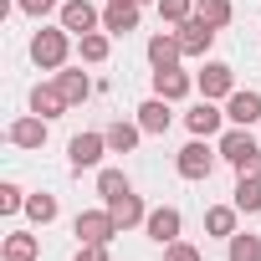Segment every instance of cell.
I'll use <instances>...</instances> for the list:
<instances>
[{"mask_svg": "<svg viewBox=\"0 0 261 261\" xmlns=\"http://www.w3.org/2000/svg\"><path fill=\"white\" fill-rule=\"evenodd\" d=\"M164 261H205V256H200L190 241H169V246H164Z\"/></svg>", "mask_w": 261, "mask_h": 261, "instance_id": "4dcf8cb0", "label": "cell"}, {"mask_svg": "<svg viewBox=\"0 0 261 261\" xmlns=\"http://www.w3.org/2000/svg\"><path fill=\"white\" fill-rule=\"evenodd\" d=\"M72 261H113V256H108V246H77Z\"/></svg>", "mask_w": 261, "mask_h": 261, "instance_id": "836d02e7", "label": "cell"}, {"mask_svg": "<svg viewBox=\"0 0 261 261\" xmlns=\"http://www.w3.org/2000/svg\"><path fill=\"white\" fill-rule=\"evenodd\" d=\"M6 139H11L16 149H41V144H46V118H36V113H31V118H16V123L6 128Z\"/></svg>", "mask_w": 261, "mask_h": 261, "instance_id": "2e32d148", "label": "cell"}, {"mask_svg": "<svg viewBox=\"0 0 261 261\" xmlns=\"http://www.w3.org/2000/svg\"><path fill=\"white\" fill-rule=\"evenodd\" d=\"M179 57H185V46H179V31H159V36H149V62H154V72H164V67H179Z\"/></svg>", "mask_w": 261, "mask_h": 261, "instance_id": "4fadbf2b", "label": "cell"}, {"mask_svg": "<svg viewBox=\"0 0 261 261\" xmlns=\"http://www.w3.org/2000/svg\"><path fill=\"white\" fill-rule=\"evenodd\" d=\"M139 139H144L139 118H134V123H113V128H108V149H113V154H134V149H139Z\"/></svg>", "mask_w": 261, "mask_h": 261, "instance_id": "44dd1931", "label": "cell"}, {"mask_svg": "<svg viewBox=\"0 0 261 261\" xmlns=\"http://www.w3.org/2000/svg\"><path fill=\"white\" fill-rule=\"evenodd\" d=\"M195 16H200V21H210V26L220 31V26H230L236 6H230V0H195Z\"/></svg>", "mask_w": 261, "mask_h": 261, "instance_id": "d4e9b609", "label": "cell"}, {"mask_svg": "<svg viewBox=\"0 0 261 261\" xmlns=\"http://www.w3.org/2000/svg\"><path fill=\"white\" fill-rule=\"evenodd\" d=\"M139 11L134 0H108V11H102V31L108 36H128V31H139Z\"/></svg>", "mask_w": 261, "mask_h": 261, "instance_id": "ba28073f", "label": "cell"}, {"mask_svg": "<svg viewBox=\"0 0 261 261\" xmlns=\"http://www.w3.org/2000/svg\"><path fill=\"white\" fill-rule=\"evenodd\" d=\"M225 118L236 123V128H251V123H261V92H230L225 97Z\"/></svg>", "mask_w": 261, "mask_h": 261, "instance_id": "8fae6325", "label": "cell"}, {"mask_svg": "<svg viewBox=\"0 0 261 261\" xmlns=\"http://www.w3.org/2000/svg\"><path fill=\"white\" fill-rule=\"evenodd\" d=\"M67 51H72V31L67 26H41L31 36V62L41 72H62L67 67Z\"/></svg>", "mask_w": 261, "mask_h": 261, "instance_id": "6da1fadb", "label": "cell"}, {"mask_svg": "<svg viewBox=\"0 0 261 261\" xmlns=\"http://www.w3.org/2000/svg\"><path fill=\"white\" fill-rule=\"evenodd\" d=\"M36 251H41V241H36L31 230H11L6 246H0V256H6V261H36Z\"/></svg>", "mask_w": 261, "mask_h": 261, "instance_id": "d6986e66", "label": "cell"}, {"mask_svg": "<svg viewBox=\"0 0 261 261\" xmlns=\"http://www.w3.org/2000/svg\"><path fill=\"white\" fill-rule=\"evenodd\" d=\"M72 230H77L82 246H108V241L118 236V220H113V210L102 205V210H82V215L72 220Z\"/></svg>", "mask_w": 261, "mask_h": 261, "instance_id": "3957f363", "label": "cell"}, {"mask_svg": "<svg viewBox=\"0 0 261 261\" xmlns=\"http://www.w3.org/2000/svg\"><path fill=\"white\" fill-rule=\"evenodd\" d=\"M26 215L36 225H51L57 220V195H26Z\"/></svg>", "mask_w": 261, "mask_h": 261, "instance_id": "83f0119b", "label": "cell"}, {"mask_svg": "<svg viewBox=\"0 0 261 261\" xmlns=\"http://www.w3.org/2000/svg\"><path fill=\"white\" fill-rule=\"evenodd\" d=\"M179 210L174 205H154L149 210V220H144V230H149V241H159V246H169V241H179Z\"/></svg>", "mask_w": 261, "mask_h": 261, "instance_id": "30bf717a", "label": "cell"}, {"mask_svg": "<svg viewBox=\"0 0 261 261\" xmlns=\"http://www.w3.org/2000/svg\"><path fill=\"white\" fill-rule=\"evenodd\" d=\"M236 174H246V179H261V149H251V154L236 164Z\"/></svg>", "mask_w": 261, "mask_h": 261, "instance_id": "d6a6232c", "label": "cell"}, {"mask_svg": "<svg viewBox=\"0 0 261 261\" xmlns=\"http://www.w3.org/2000/svg\"><path fill=\"white\" fill-rule=\"evenodd\" d=\"M225 256H230V261H261V236H251V230H236Z\"/></svg>", "mask_w": 261, "mask_h": 261, "instance_id": "484cf974", "label": "cell"}, {"mask_svg": "<svg viewBox=\"0 0 261 261\" xmlns=\"http://www.w3.org/2000/svg\"><path fill=\"white\" fill-rule=\"evenodd\" d=\"M16 11H26V16H51V11H62V0H16Z\"/></svg>", "mask_w": 261, "mask_h": 261, "instance_id": "1f68e13d", "label": "cell"}, {"mask_svg": "<svg viewBox=\"0 0 261 261\" xmlns=\"http://www.w3.org/2000/svg\"><path fill=\"white\" fill-rule=\"evenodd\" d=\"M67 108H72V102H67V92H62L57 82H41V87L31 92V113H36V118H46V123H51V118H62Z\"/></svg>", "mask_w": 261, "mask_h": 261, "instance_id": "9a60e30c", "label": "cell"}, {"mask_svg": "<svg viewBox=\"0 0 261 261\" xmlns=\"http://www.w3.org/2000/svg\"><path fill=\"white\" fill-rule=\"evenodd\" d=\"M128 190H134V185H128L123 169H102V174H97V195H102V205L118 200V195H128Z\"/></svg>", "mask_w": 261, "mask_h": 261, "instance_id": "4316f807", "label": "cell"}, {"mask_svg": "<svg viewBox=\"0 0 261 261\" xmlns=\"http://www.w3.org/2000/svg\"><path fill=\"white\" fill-rule=\"evenodd\" d=\"M179 31V46H185V57H205L210 46H215V26L210 21H200V16H190L185 26H174Z\"/></svg>", "mask_w": 261, "mask_h": 261, "instance_id": "9c48e42d", "label": "cell"}, {"mask_svg": "<svg viewBox=\"0 0 261 261\" xmlns=\"http://www.w3.org/2000/svg\"><path fill=\"white\" fill-rule=\"evenodd\" d=\"M0 210H6V215H16V210H26V190H21L16 179H6V185H0Z\"/></svg>", "mask_w": 261, "mask_h": 261, "instance_id": "f546056e", "label": "cell"}, {"mask_svg": "<svg viewBox=\"0 0 261 261\" xmlns=\"http://www.w3.org/2000/svg\"><path fill=\"white\" fill-rule=\"evenodd\" d=\"M57 87L67 92V102H72V108L92 97V77H87V72H67V67H62V72H57Z\"/></svg>", "mask_w": 261, "mask_h": 261, "instance_id": "7402d4cb", "label": "cell"}, {"mask_svg": "<svg viewBox=\"0 0 261 261\" xmlns=\"http://www.w3.org/2000/svg\"><path fill=\"white\" fill-rule=\"evenodd\" d=\"M169 123H174V102L169 97L139 102V128H144V134H169Z\"/></svg>", "mask_w": 261, "mask_h": 261, "instance_id": "7c38bea8", "label": "cell"}, {"mask_svg": "<svg viewBox=\"0 0 261 261\" xmlns=\"http://www.w3.org/2000/svg\"><path fill=\"white\" fill-rule=\"evenodd\" d=\"M108 46H113V41H108V31H87V36H77V57H82V62H92V67H97V62H108Z\"/></svg>", "mask_w": 261, "mask_h": 261, "instance_id": "cb8c5ba5", "label": "cell"}, {"mask_svg": "<svg viewBox=\"0 0 261 261\" xmlns=\"http://www.w3.org/2000/svg\"><path fill=\"white\" fill-rule=\"evenodd\" d=\"M215 164H220V149H210L205 139H190V144L174 154V169H179L185 179H210Z\"/></svg>", "mask_w": 261, "mask_h": 261, "instance_id": "7a4b0ae2", "label": "cell"}, {"mask_svg": "<svg viewBox=\"0 0 261 261\" xmlns=\"http://www.w3.org/2000/svg\"><path fill=\"white\" fill-rule=\"evenodd\" d=\"M195 87H200V97L220 102V97L236 92V67H225V62H205V72L195 77Z\"/></svg>", "mask_w": 261, "mask_h": 261, "instance_id": "277c9868", "label": "cell"}, {"mask_svg": "<svg viewBox=\"0 0 261 261\" xmlns=\"http://www.w3.org/2000/svg\"><path fill=\"white\" fill-rule=\"evenodd\" d=\"M102 154H108V134H77V139L67 144V159H72L77 174H82V169H97Z\"/></svg>", "mask_w": 261, "mask_h": 261, "instance_id": "5b68a950", "label": "cell"}, {"mask_svg": "<svg viewBox=\"0 0 261 261\" xmlns=\"http://www.w3.org/2000/svg\"><path fill=\"white\" fill-rule=\"evenodd\" d=\"M195 92V77L190 72H179V67H164V72H154V97H169V102H179V97H190Z\"/></svg>", "mask_w": 261, "mask_h": 261, "instance_id": "5bb4252c", "label": "cell"}, {"mask_svg": "<svg viewBox=\"0 0 261 261\" xmlns=\"http://www.w3.org/2000/svg\"><path fill=\"white\" fill-rule=\"evenodd\" d=\"M251 149H261V144H256V139L246 134V128H225V134H220V159H225L230 169H236V164H241V159H246Z\"/></svg>", "mask_w": 261, "mask_h": 261, "instance_id": "ac0fdd59", "label": "cell"}, {"mask_svg": "<svg viewBox=\"0 0 261 261\" xmlns=\"http://www.w3.org/2000/svg\"><path fill=\"white\" fill-rule=\"evenodd\" d=\"M220 123H225V113H220L210 97H200V102L185 113V128H190L195 139H215V134H220Z\"/></svg>", "mask_w": 261, "mask_h": 261, "instance_id": "8992f818", "label": "cell"}, {"mask_svg": "<svg viewBox=\"0 0 261 261\" xmlns=\"http://www.w3.org/2000/svg\"><path fill=\"white\" fill-rule=\"evenodd\" d=\"M134 6H159V0H134Z\"/></svg>", "mask_w": 261, "mask_h": 261, "instance_id": "e575fe53", "label": "cell"}, {"mask_svg": "<svg viewBox=\"0 0 261 261\" xmlns=\"http://www.w3.org/2000/svg\"><path fill=\"white\" fill-rule=\"evenodd\" d=\"M195 16V0H159V21L164 26H185Z\"/></svg>", "mask_w": 261, "mask_h": 261, "instance_id": "f1b7e54d", "label": "cell"}, {"mask_svg": "<svg viewBox=\"0 0 261 261\" xmlns=\"http://www.w3.org/2000/svg\"><path fill=\"white\" fill-rule=\"evenodd\" d=\"M230 205H236L241 215H256V210H261V179L236 174V195H230Z\"/></svg>", "mask_w": 261, "mask_h": 261, "instance_id": "603a6c76", "label": "cell"}, {"mask_svg": "<svg viewBox=\"0 0 261 261\" xmlns=\"http://www.w3.org/2000/svg\"><path fill=\"white\" fill-rule=\"evenodd\" d=\"M108 210H113V220H118V230H128V225H144L149 220V210H144V200L128 190V195H118V200H108Z\"/></svg>", "mask_w": 261, "mask_h": 261, "instance_id": "e0dca14e", "label": "cell"}, {"mask_svg": "<svg viewBox=\"0 0 261 261\" xmlns=\"http://www.w3.org/2000/svg\"><path fill=\"white\" fill-rule=\"evenodd\" d=\"M236 220H241V210H236V205H210V210H205V230H210V236H220V241H230V236H236Z\"/></svg>", "mask_w": 261, "mask_h": 261, "instance_id": "ffe728a7", "label": "cell"}, {"mask_svg": "<svg viewBox=\"0 0 261 261\" xmlns=\"http://www.w3.org/2000/svg\"><path fill=\"white\" fill-rule=\"evenodd\" d=\"M57 16H62V26H67L72 36H87V31H97V26H102V16H97L92 0H67Z\"/></svg>", "mask_w": 261, "mask_h": 261, "instance_id": "52a82bcc", "label": "cell"}]
</instances>
